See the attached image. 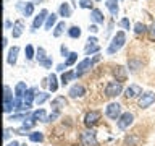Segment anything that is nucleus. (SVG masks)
Wrapping results in <instances>:
<instances>
[{
  "instance_id": "1",
  "label": "nucleus",
  "mask_w": 155,
  "mask_h": 146,
  "mask_svg": "<svg viewBox=\"0 0 155 146\" xmlns=\"http://www.w3.org/2000/svg\"><path fill=\"white\" fill-rule=\"evenodd\" d=\"M124 42H126V36H124V33L123 31H118L113 36V39H111V42H110V46H108V49H107V54H116L120 50L121 47L124 46Z\"/></svg>"
},
{
  "instance_id": "2",
  "label": "nucleus",
  "mask_w": 155,
  "mask_h": 146,
  "mask_svg": "<svg viewBox=\"0 0 155 146\" xmlns=\"http://www.w3.org/2000/svg\"><path fill=\"white\" fill-rule=\"evenodd\" d=\"M5 94H3V110L7 112H12L15 110V99H13V94H12V89H10L8 85H5Z\"/></svg>"
},
{
  "instance_id": "3",
  "label": "nucleus",
  "mask_w": 155,
  "mask_h": 146,
  "mask_svg": "<svg viewBox=\"0 0 155 146\" xmlns=\"http://www.w3.org/2000/svg\"><path fill=\"white\" fill-rule=\"evenodd\" d=\"M105 115L111 120H118L121 117V106L118 102H111V104L107 106V110H105Z\"/></svg>"
},
{
  "instance_id": "4",
  "label": "nucleus",
  "mask_w": 155,
  "mask_h": 146,
  "mask_svg": "<svg viewBox=\"0 0 155 146\" xmlns=\"http://www.w3.org/2000/svg\"><path fill=\"white\" fill-rule=\"evenodd\" d=\"M121 91H123V85H121L120 81H110L108 85L105 86V94L108 97H115L121 94Z\"/></svg>"
},
{
  "instance_id": "5",
  "label": "nucleus",
  "mask_w": 155,
  "mask_h": 146,
  "mask_svg": "<svg viewBox=\"0 0 155 146\" xmlns=\"http://www.w3.org/2000/svg\"><path fill=\"white\" fill-rule=\"evenodd\" d=\"M81 141L84 146H99V141L95 138V131L92 130H87V131H82L81 133Z\"/></svg>"
},
{
  "instance_id": "6",
  "label": "nucleus",
  "mask_w": 155,
  "mask_h": 146,
  "mask_svg": "<svg viewBox=\"0 0 155 146\" xmlns=\"http://www.w3.org/2000/svg\"><path fill=\"white\" fill-rule=\"evenodd\" d=\"M133 120H134V115L131 114V112H124V114H121V117L116 120V125H118L120 130H126V128H129V125L133 123Z\"/></svg>"
},
{
  "instance_id": "7",
  "label": "nucleus",
  "mask_w": 155,
  "mask_h": 146,
  "mask_svg": "<svg viewBox=\"0 0 155 146\" xmlns=\"http://www.w3.org/2000/svg\"><path fill=\"white\" fill-rule=\"evenodd\" d=\"M99 120H100V112L99 110H91V112H87L86 117H84V125L91 128V127H94Z\"/></svg>"
},
{
  "instance_id": "8",
  "label": "nucleus",
  "mask_w": 155,
  "mask_h": 146,
  "mask_svg": "<svg viewBox=\"0 0 155 146\" xmlns=\"http://www.w3.org/2000/svg\"><path fill=\"white\" fill-rule=\"evenodd\" d=\"M137 96H142V88L137 85H131L129 88H126L124 91V97L126 99H136Z\"/></svg>"
},
{
  "instance_id": "9",
  "label": "nucleus",
  "mask_w": 155,
  "mask_h": 146,
  "mask_svg": "<svg viewBox=\"0 0 155 146\" xmlns=\"http://www.w3.org/2000/svg\"><path fill=\"white\" fill-rule=\"evenodd\" d=\"M92 65H94V60H91V58H84L82 62H79L76 68V76H82Z\"/></svg>"
},
{
  "instance_id": "10",
  "label": "nucleus",
  "mask_w": 155,
  "mask_h": 146,
  "mask_svg": "<svg viewBox=\"0 0 155 146\" xmlns=\"http://www.w3.org/2000/svg\"><path fill=\"white\" fill-rule=\"evenodd\" d=\"M153 102H155V94L153 92H144V94L140 96V99H139V107L145 109V107L152 106Z\"/></svg>"
},
{
  "instance_id": "11",
  "label": "nucleus",
  "mask_w": 155,
  "mask_h": 146,
  "mask_svg": "<svg viewBox=\"0 0 155 146\" xmlns=\"http://www.w3.org/2000/svg\"><path fill=\"white\" fill-rule=\"evenodd\" d=\"M100 50V46L97 44V39L95 37H89L87 39V44H86V55H91V54H95Z\"/></svg>"
},
{
  "instance_id": "12",
  "label": "nucleus",
  "mask_w": 155,
  "mask_h": 146,
  "mask_svg": "<svg viewBox=\"0 0 155 146\" xmlns=\"http://www.w3.org/2000/svg\"><path fill=\"white\" fill-rule=\"evenodd\" d=\"M113 75L116 76V81L123 83L128 78V71H126V68L123 65H116V67H113Z\"/></svg>"
},
{
  "instance_id": "13",
  "label": "nucleus",
  "mask_w": 155,
  "mask_h": 146,
  "mask_svg": "<svg viewBox=\"0 0 155 146\" xmlns=\"http://www.w3.org/2000/svg\"><path fill=\"white\" fill-rule=\"evenodd\" d=\"M68 94H70V97H73V99H76V97H82L86 94V89L82 85H74L70 88V91H68Z\"/></svg>"
},
{
  "instance_id": "14",
  "label": "nucleus",
  "mask_w": 155,
  "mask_h": 146,
  "mask_svg": "<svg viewBox=\"0 0 155 146\" xmlns=\"http://www.w3.org/2000/svg\"><path fill=\"white\" fill-rule=\"evenodd\" d=\"M66 104H68V101L65 99V97L58 96V97H55V99L52 101V109L55 110V112H60L63 107H66Z\"/></svg>"
},
{
  "instance_id": "15",
  "label": "nucleus",
  "mask_w": 155,
  "mask_h": 146,
  "mask_svg": "<svg viewBox=\"0 0 155 146\" xmlns=\"http://www.w3.org/2000/svg\"><path fill=\"white\" fill-rule=\"evenodd\" d=\"M48 16V13H47V10H41V13L37 15L36 18H34V23H32V29H37V28H41L44 21H45V18Z\"/></svg>"
},
{
  "instance_id": "16",
  "label": "nucleus",
  "mask_w": 155,
  "mask_h": 146,
  "mask_svg": "<svg viewBox=\"0 0 155 146\" xmlns=\"http://www.w3.org/2000/svg\"><path fill=\"white\" fill-rule=\"evenodd\" d=\"M18 54H19V47L15 46L8 50V57H7V62L10 63V65H15L16 63V58H18Z\"/></svg>"
},
{
  "instance_id": "17",
  "label": "nucleus",
  "mask_w": 155,
  "mask_h": 146,
  "mask_svg": "<svg viewBox=\"0 0 155 146\" xmlns=\"http://www.w3.org/2000/svg\"><path fill=\"white\" fill-rule=\"evenodd\" d=\"M28 88H26V83L24 81H19L16 86H15V97H23L24 94H26Z\"/></svg>"
},
{
  "instance_id": "18",
  "label": "nucleus",
  "mask_w": 155,
  "mask_h": 146,
  "mask_svg": "<svg viewBox=\"0 0 155 146\" xmlns=\"http://www.w3.org/2000/svg\"><path fill=\"white\" fill-rule=\"evenodd\" d=\"M32 119L34 120H39V122H48V115H47V112L44 110V109H39L36 112H32Z\"/></svg>"
},
{
  "instance_id": "19",
  "label": "nucleus",
  "mask_w": 155,
  "mask_h": 146,
  "mask_svg": "<svg viewBox=\"0 0 155 146\" xmlns=\"http://www.w3.org/2000/svg\"><path fill=\"white\" fill-rule=\"evenodd\" d=\"M23 101L26 102V104L31 106V104H32V101H36V88H32V89H28V91H26V94L23 96Z\"/></svg>"
},
{
  "instance_id": "20",
  "label": "nucleus",
  "mask_w": 155,
  "mask_h": 146,
  "mask_svg": "<svg viewBox=\"0 0 155 146\" xmlns=\"http://www.w3.org/2000/svg\"><path fill=\"white\" fill-rule=\"evenodd\" d=\"M107 8L110 10V13L113 15V16H116L120 12V8H118V0H107Z\"/></svg>"
},
{
  "instance_id": "21",
  "label": "nucleus",
  "mask_w": 155,
  "mask_h": 146,
  "mask_svg": "<svg viewBox=\"0 0 155 146\" xmlns=\"http://www.w3.org/2000/svg\"><path fill=\"white\" fill-rule=\"evenodd\" d=\"M23 28H24L23 19H18V21L13 24V37H19V36H21V34H23Z\"/></svg>"
},
{
  "instance_id": "22",
  "label": "nucleus",
  "mask_w": 155,
  "mask_h": 146,
  "mask_svg": "<svg viewBox=\"0 0 155 146\" xmlns=\"http://www.w3.org/2000/svg\"><path fill=\"white\" fill-rule=\"evenodd\" d=\"M91 18L94 19L95 23H104V19H105L104 15H102V12H100L99 8H94V10H92V12H91Z\"/></svg>"
},
{
  "instance_id": "23",
  "label": "nucleus",
  "mask_w": 155,
  "mask_h": 146,
  "mask_svg": "<svg viewBox=\"0 0 155 146\" xmlns=\"http://www.w3.org/2000/svg\"><path fill=\"white\" fill-rule=\"evenodd\" d=\"M60 15L63 18H68V16H71V7H70V3H61L60 5Z\"/></svg>"
},
{
  "instance_id": "24",
  "label": "nucleus",
  "mask_w": 155,
  "mask_h": 146,
  "mask_svg": "<svg viewBox=\"0 0 155 146\" xmlns=\"http://www.w3.org/2000/svg\"><path fill=\"white\" fill-rule=\"evenodd\" d=\"M74 76H76V71H65V73L61 75V85H63V86L68 85V83H70Z\"/></svg>"
},
{
  "instance_id": "25",
  "label": "nucleus",
  "mask_w": 155,
  "mask_h": 146,
  "mask_svg": "<svg viewBox=\"0 0 155 146\" xmlns=\"http://www.w3.org/2000/svg\"><path fill=\"white\" fill-rule=\"evenodd\" d=\"M48 97H50V94H48V92H39V94H36V104L37 106H41V104H44V102H45Z\"/></svg>"
},
{
  "instance_id": "26",
  "label": "nucleus",
  "mask_w": 155,
  "mask_h": 146,
  "mask_svg": "<svg viewBox=\"0 0 155 146\" xmlns=\"http://www.w3.org/2000/svg\"><path fill=\"white\" fill-rule=\"evenodd\" d=\"M48 88H50V91H52V92H55V91L58 89V83H57V76L53 75V73H52L50 76H48Z\"/></svg>"
},
{
  "instance_id": "27",
  "label": "nucleus",
  "mask_w": 155,
  "mask_h": 146,
  "mask_svg": "<svg viewBox=\"0 0 155 146\" xmlns=\"http://www.w3.org/2000/svg\"><path fill=\"white\" fill-rule=\"evenodd\" d=\"M68 34H70V37L78 39V37L81 36V28L79 26H71L70 29H68Z\"/></svg>"
},
{
  "instance_id": "28",
  "label": "nucleus",
  "mask_w": 155,
  "mask_h": 146,
  "mask_svg": "<svg viewBox=\"0 0 155 146\" xmlns=\"http://www.w3.org/2000/svg\"><path fill=\"white\" fill-rule=\"evenodd\" d=\"M29 140L34 141V143H41V141H44V135L41 131H32V133L29 135Z\"/></svg>"
},
{
  "instance_id": "29",
  "label": "nucleus",
  "mask_w": 155,
  "mask_h": 146,
  "mask_svg": "<svg viewBox=\"0 0 155 146\" xmlns=\"http://www.w3.org/2000/svg\"><path fill=\"white\" fill-rule=\"evenodd\" d=\"M57 23V15L55 13H52V15H48L47 16V21H45V29H52V26Z\"/></svg>"
},
{
  "instance_id": "30",
  "label": "nucleus",
  "mask_w": 155,
  "mask_h": 146,
  "mask_svg": "<svg viewBox=\"0 0 155 146\" xmlns=\"http://www.w3.org/2000/svg\"><path fill=\"white\" fill-rule=\"evenodd\" d=\"M32 12H34V3L28 2L26 5H24V8H23V15L28 18V16H31V15H32Z\"/></svg>"
},
{
  "instance_id": "31",
  "label": "nucleus",
  "mask_w": 155,
  "mask_h": 146,
  "mask_svg": "<svg viewBox=\"0 0 155 146\" xmlns=\"http://www.w3.org/2000/svg\"><path fill=\"white\" fill-rule=\"evenodd\" d=\"M76 60H78V54H76V52H71L70 55L66 57V60H65V65H66V67H71V65H73V63H74Z\"/></svg>"
},
{
  "instance_id": "32",
  "label": "nucleus",
  "mask_w": 155,
  "mask_h": 146,
  "mask_svg": "<svg viewBox=\"0 0 155 146\" xmlns=\"http://www.w3.org/2000/svg\"><path fill=\"white\" fill-rule=\"evenodd\" d=\"M63 29H65V21H60L55 26V31H53V36L58 37V36H61V33H63Z\"/></svg>"
},
{
  "instance_id": "33",
  "label": "nucleus",
  "mask_w": 155,
  "mask_h": 146,
  "mask_svg": "<svg viewBox=\"0 0 155 146\" xmlns=\"http://www.w3.org/2000/svg\"><path fill=\"white\" fill-rule=\"evenodd\" d=\"M37 58H39V63H42L47 60V57H45V50H44V47H39L37 49Z\"/></svg>"
},
{
  "instance_id": "34",
  "label": "nucleus",
  "mask_w": 155,
  "mask_h": 146,
  "mask_svg": "<svg viewBox=\"0 0 155 146\" xmlns=\"http://www.w3.org/2000/svg\"><path fill=\"white\" fill-rule=\"evenodd\" d=\"M24 52H26V58H28V60H32V58H34V47L31 46V44H28V46H26Z\"/></svg>"
},
{
  "instance_id": "35",
  "label": "nucleus",
  "mask_w": 155,
  "mask_h": 146,
  "mask_svg": "<svg viewBox=\"0 0 155 146\" xmlns=\"http://www.w3.org/2000/svg\"><path fill=\"white\" fill-rule=\"evenodd\" d=\"M134 31L137 33V34H142V33L147 31V26H145L144 23H136L134 24Z\"/></svg>"
},
{
  "instance_id": "36",
  "label": "nucleus",
  "mask_w": 155,
  "mask_h": 146,
  "mask_svg": "<svg viewBox=\"0 0 155 146\" xmlns=\"http://www.w3.org/2000/svg\"><path fill=\"white\" fill-rule=\"evenodd\" d=\"M79 7L81 8H91L92 7V0H79Z\"/></svg>"
},
{
  "instance_id": "37",
  "label": "nucleus",
  "mask_w": 155,
  "mask_h": 146,
  "mask_svg": "<svg viewBox=\"0 0 155 146\" xmlns=\"http://www.w3.org/2000/svg\"><path fill=\"white\" fill-rule=\"evenodd\" d=\"M120 26H121V28H124V29H129V28H131L129 19H128V18H123V19L120 21Z\"/></svg>"
},
{
  "instance_id": "38",
  "label": "nucleus",
  "mask_w": 155,
  "mask_h": 146,
  "mask_svg": "<svg viewBox=\"0 0 155 146\" xmlns=\"http://www.w3.org/2000/svg\"><path fill=\"white\" fill-rule=\"evenodd\" d=\"M16 133H18V135H28V136L31 135V133H29V128H26V127H21V128H18Z\"/></svg>"
},
{
  "instance_id": "39",
  "label": "nucleus",
  "mask_w": 155,
  "mask_h": 146,
  "mask_svg": "<svg viewBox=\"0 0 155 146\" xmlns=\"http://www.w3.org/2000/svg\"><path fill=\"white\" fill-rule=\"evenodd\" d=\"M10 120H26V115L24 114H15V115H12Z\"/></svg>"
},
{
  "instance_id": "40",
  "label": "nucleus",
  "mask_w": 155,
  "mask_h": 146,
  "mask_svg": "<svg viewBox=\"0 0 155 146\" xmlns=\"http://www.w3.org/2000/svg\"><path fill=\"white\" fill-rule=\"evenodd\" d=\"M137 67H139V62H129V68H131L133 71L137 70Z\"/></svg>"
},
{
  "instance_id": "41",
  "label": "nucleus",
  "mask_w": 155,
  "mask_h": 146,
  "mask_svg": "<svg viewBox=\"0 0 155 146\" xmlns=\"http://www.w3.org/2000/svg\"><path fill=\"white\" fill-rule=\"evenodd\" d=\"M58 115H60V112H55V110H53V114H50V115H48V122H50V120H55Z\"/></svg>"
},
{
  "instance_id": "42",
  "label": "nucleus",
  "mask_w": 155,
  "mask_h": 146,
  "mask_svg": "<svg viewBox=\"0 0 155 146\" xmlns=\"http://www.w3.org/2000/svg\"><path fill=\"white\" fill-rule=\"evenodd\" d=\"M60 50H61V54H63L65 57H68V55H70V54H68V49H66L65 46H61V47H60Z\"/></svg>"
},
{
  "instance_id": "43",
  "label": "nucleus",
  "mask_w": 155,
  "mask_h": 146,
  "mask_svg": "<svg viewBox=\"0 0 155 146\" xmlns=\"http://www.w3.org/2000/svg\"><path fill=\"white\" fill-rule=\"evenodd\" d=\"M10 133H12V130H10V128H7V130H5V135H3V138H5V140H8V138H10Z\"/></svg>"
},
{
  "instance_id": "44",
  "label": "nucleus",
  "mask_w": 155,
  "mask_h": 146,
  "mask_svg": "<svg viewBox=\"0 0 155 146\" xmlns=\"http://www.w3.org/2000/svg\"><path fill=\"white\" fill-rule=\"evenodd\" d=\"M65 67H66L65 63H60V65L57 67V70H58V71H63V70H65Z\"/></svg>"
},
{
  "instance_id": "45",
  "label": "nucleus",
  "mask_w": 155,
  "mask_h": 146,
  "mask_svg": "<svg viewBox=\"0 0 155 146\" xmlns=\"http://www.w3.org/2000/svg\"><path fill=\"white\" fill-rule=\"evenodd\" d=\"M89 31H92V33H97V31H99V28H97L95 24H92V26L89 28Z\"/></svg>"
},
{
  "instance_id": "46",
  "label": "nucleus",
  "mask_w": 155,
  "mask_h": 146,
  "mask_svg": "<svg viewBox=\"0 0 155 146\" xmlns=\"http://www.w3.org/2000/svg\"><path fill=\"white\" fill-rule=\"evenodd\" d=\"M7 146H21V144H19L18 141H12V143H8Z\"/></svg>"
},
{
  "instance_id": "47",
  "label": "nucleus",
  "mask_w": 155,
  "mask_h": 146,
  "mask_svg": "<svg viewBox=\"0 0 155 146\" xmlns=\"http://www.w3.org/2000/svg\"><path fill=\"white\" fill-rule=\"evenodd\" d=\"M150 31H152V34H153V36H155V23L152 24V28H150Z\"/></svg>"
},
{
  "instance_id": "48",
  "label": "nucleus",
  "mask_w": 155,
  "mask_h": 146,
  "mask_svg": "<svg viewBox=\"0 0 155 146\" xmlns=\"http://www.w3.org/2000/svg\"><path fill=\"white\" fill-rule=\"evenodd\" d=\"M97 2H100V0H97Z\"/></svg>"
},
{
  "instance_id": "49",
  "label": "nucleus",
  "mask_w": 155,
  "mask_h": 146,
  "mask_svg": "<svg viewBox=\"0 0 155 146\" xmlns=\"http://www.w3.org/2000/svg\"><path fill=\"white\" fill-rule=\"evenodd\" d=\"M23 146H26V144H23Z\"/></svg>"
},
{
  "instance_id": "50",
  "label": "nucleus",
  "mask_w": 155,
  "mask_h": 146,
  "mask_svg": "<svg viewBox=\"0 0 155 146\" xmlns=\"http://www.w3.org/2000/svg\"><path fill=\"white\" fill-rule=\"evenodd\" d=\"M39 2H41V0H39Z\"/></svg>"
}]
</instances>
